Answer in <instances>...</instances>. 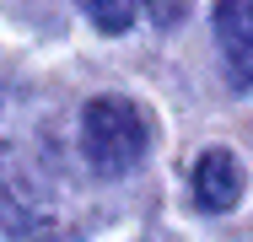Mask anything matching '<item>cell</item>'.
I'll list each match as a JSON object with an SVG mask.
<instances>
[{
  "label": "cell",
  "mask_w": 253,
  "mask_h": 242,
  "mask_svg": "<svg viewBox=\"0 0 253 242\" xmlns=\"http://www.w3.org/2000/svg\"><path fill=\"white\" fill-rule=\"evenodd\" d=\"M151 145V124L129 97H92L76 119V151L92 178H124L140 167Z\"/></svg>",
  "instance_id": "7a4b0ae2"
},
{
  "label": "cell",
  "mask_w": 253,
  "mask_h": 242,
  "mask_svg": "<svg viewBox=\"0 0 253 242\" xmlns=\"http://www.w3.org/2000/svg\"><path fill=\"white\" fill-rule=\"evenodd\" d=\"M86 161L38 92H0V226L33 242H65L86 226Z\"/></svg>",
  "instance_id": "6da1fadb"
},
{
  "label": "cell",
  "mask_w": 253,
  "mask_h": 242,
  "mask_svg": "<svg viewBox=\"0 0 253 242\" xmlns=\"http://www.w3.org/2000/svg\"><path fill=\"white\" fill-rule=\"evenodd\" d=\"M243 161L226 151V145H210L200 161H194V199H200V210L210 215H221V210H232L237 199H243Z\"/></svg>",
  "instance_id": "277c9868"
},
{
  "label": "cell",
  "mask_w": 253,
  "mask_h": 242,
  "mask_svg": "<svg viewBox=\"0 0 253 242\" xmlns=\"http://www.w3.org/2000/svg\"><path fill=\"white\" fill-rule=\"evenodd\" d=\"M215 43L237 86H253V0H215Z\"/></svg>",
  "instance_id": "3957f363"
},
{
  "label": "cell",
  "mask_w": 253,
  "mask_h": 242,
  "mask_svg": "<svg viewBox=\"0 0 253 242\" xmlns=\"http://www.w3.org/2000/svg\"><path fill=\"white\" fill-rule=\"evenodd\" d=\"M92 22H97L102 33H129V22H135V0H76Z\"/></svg>",
  "instance_id": "5b68a950"
}]
</instances>
